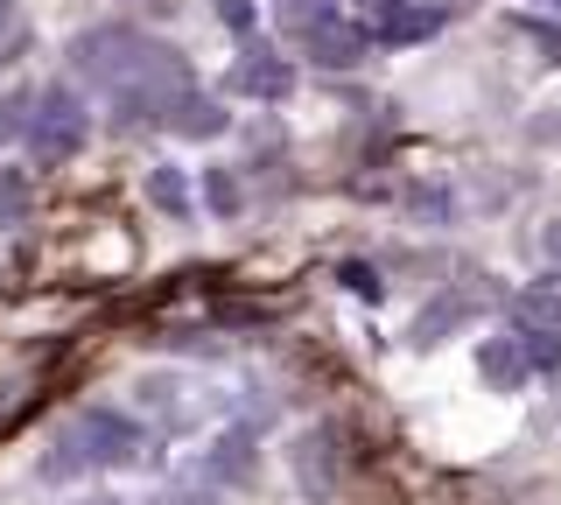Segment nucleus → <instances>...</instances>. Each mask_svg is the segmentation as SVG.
Returning a JSON list of instances; mask_svg holds the SVG:
<instances>
[{"mask_svg": "<svg viewBox=\"0 0 561 505\" xmlns=\"http://www.w3.org/2000/svg\"><path fill=\"white\" fill-rule=\"evenodd\" d=\"M28 106H35V99H28V92H14V99H0V141H8V134H28Z\"/></svg>", "mask_w": 561, "mask_h": 505, "instance_id": "21", "label": "nucleus"}, {"mask_svg": "<svg viewBox=\"0 0 561 505\" xmlns=\"http://www.w3.org/2000/svg\"><path fill=\"white\" fill-rule=\"evenodd\" d=\"M295 43H302V57H309V64H323V71H351V64L373 49V36H365L351 14H330V22H316L309 36H295Z\"/></svg>", "mask_w": 561, "mask_h": 505, "instance_id": "6", "label": "nucleus"}, {"mask_svg": "<svg viewBox=\"0 0 561 505\" xmlns=\"http://www.w3.org/2000/svg\"><path fill=\"white\" fill-rule=\"evenodd\" d=\"M513 323L519 330H554V337H561V267L534 274V282L513 295Z\"/></svg>", "mask_w": 561, "mask_h": 505, "instance_id": "7", "label": "nucleus"}, {"mask_svg": "<svg viewBox=\"0 0 561 505\" xmlns=\"http://www.w3.org/2000/svg\"><path fill=\"white\" fill-rule=\"evenodd\" d=\"M210 470H232V484H245V470H253V443H245V428L232 435V443L210 449Z\"/></svg>", "mask_w": 561, "mask_h": 505, "instance_id": "16", "label": "nucleus"}, {"mask_svg": "<svg viewBox=\"0 0 561 505\" xmlns=\"http://www.w3.org/2000/svg\"><path fill=\"white\" fill-rule=\"evenodd\" d=\"M148 197L162 204L169 218H183V211H190V183H183V169H154V176H148Z\"/></svg>", "mask_w": 561, "mask_h": 505, "instance_id": "14", "label": "nucleus"}, {"mask_svg": "<svg viewBox=\"0 0 561 505\" xmlns=\"http://www.w3.org/2000/svg\"><path fill=\"white\" fill-rule=\"evenodd\" d=\"M169 127H175V134H218V127H225V106H210L204 84H197V92H190L183 106L169 113Z\"/></svg>", "mask_w": 561, "mask_h": 505, "instance_id": "12", "label": "nucleus"}, {"mask_svg": "<svg viewBox=\"0 0 561 505\" xmlns=\"http://www.w3.org/2000/svg\"><path fill=\"white\" fill-rule=\"evenodd\" d=\"M540 253H548L554 267H561V218H548V225H540Z\"/></svg>", "mask_w": 561, "mask_h": 505, "instance_id": "22", "label": "nucleus"}, {"mask_svg": "<svg viewBox=\"0 0 561 505\" xmlns=\"http://www.w3.org/2000/svg\"><path fill=\"white\" fill-rule=\"evenodd\" d=\"M22 141H28L35 162H70V154L92 141V113H84V99L70 84H49V92H35Z\"/></svg>", "mask_w": 561, "mask_h": 505, "instance_id": "3", "label": "nucleus"}, {"mask_svg": "<svg viewBox=\"0 0 561 505\" xmlns=\"http://www.w3.org/2000/svg\"><path fill=\"white\" fill-rule=\"evenodd\" d=\"M140 457V422L119 408H84L57 443H49L43 470L49 478H78V470H113V463H134Z\"/></svg>", "mask_w": 561, "mask_h": 505, "instance_id": "2", "label": "nucleus"}, {"mask_svg": "<svg viewBox=\"0 0 561 505\" xmlns=\"http://www.w3.org/2000/svg\"><path fill=\"white\" fill-rule=\"evenodd\" d=\"M463 323H470V302L463 295H443V302H428V317L414 323V344H435L443 330H463Z\"/></svg>", "mask_w": 561, "mask_h": 505, "instance_id": "11", "label": "nucleus"}, {"mask_svg": "<svg viewBox=\"0 0 561 505\" xmlns=\"http://www.w3.org/2000/svg\"><path fill=\"white\" fill-rule=\"evenodd\" d=\"M358 8H379V14H393V8H408V0H358Z\"/></svg>", "mask_w": 561, "mask_h": 505, "instance_id": "23", "label": "nucleus"}, {"mask_svg": "<svg viewBox=\"0 0 561 505\" xmlns=\"http://www.w3.org/2000/svg\"><path fill=\"white\" fill-rule=\"evenodd\" d=\"M449 14L443 8H393V14H379V28H373V43H386V49H414V43H428L435 28H443Z\"/></svg>", "mask_w": 561, "mask_h": 505, "instance_id": "8", "label": "nucleus"}, {"mask_svg": "<svg viewBox=\"0 0 561 505\" xmlns=\"http://www.w3.org/2000/svg\"><path fill=\"white\" fill-rule=\"evenodd\" d=\"M225 92L232 99H260V106H274V99H288L295 92V64L280 57L274 43H245L239 57H232V71H225Z\"/></svg>", "mask_w": 561, "mask_h": 505, "instance_id": "4", "label": "nucleus"}, {"mask_svg": "<svg viewBox=\"0 0 561 505\" xmlns=\"http://www.w3.org/2000/svg\"><path fill=\"white\" fill-rule=\"evenodd\" d=\"M210 8H218V22L232 28L239 43H253V28H260V14H253V0H210Z\"/></svg>", "mask_w": 561, "mask_h": 505, "instance_id": "18", "label": "nucleus"}, {"mask_svg": "<svg viewBox=\"0 0 561 505\" xmlns=\"http://www.w3.org/2000/svg\"><path fill=\"white\" fill-rule=\"evenodd\" d=\"M330 449H337V443H330V428H309L302 443H295V470H302V492L309 498L337 492V463H330Z\"/></svg>", "mask_w": 561, "mask_h": 505, "instance_id": "9", "label": "nucleus"}, {"mask_svg": "<svg viewBox=\"0 0 561 505\" xmlns=\"http://www.w3.org/2000/svg\"><path fill=\"white\" fill-rule=\"evenodd\" d=\"M204 197H210V211H218V218L239 211V183L225 176V169H210V176H204Z\"/></svg>", "mask_w": 561, "mask_h": 505, "instance_id": "20", "label": "nucleus"}, {"mask_svg": "<svg viewBox=\"0 0 561 505\" xmlns=\"http://www.w3.org/2000/svg\"><path fill=\"white\" fill-rule=\"evenodd\" d=\"M478 372H484V387H526V372H534V365H526V352H519V337H491L484 352H478Z\"/></svg>", "mask_w": 561, "mask_h": 505, "instance_id": "10", "label": "nucleus"}, {"mask_svg": "<svg viewBox=\"0 0 561 505\" xmlns=\"http://www.w3.org/2000/svg\"><path fill=\"white\" fill-rule=\"evenodd\" d=\"M134 49H140V28H127V22H99V28H84V36L70 43V71L105 92V84L127 71Z\"/></svg>", "mask_w": 561, "mask_h": 505, "instance_id": "5", "label": "nucleus"}, {"mask_svg": "<svg viewBox=\"0 0 561 505\" xmlns=\"http://www.w3.org/2000/svg\"><path fill=\"white\" fill-rule=\"evenodd\" d=\"M22 218H28V176L22 169H0V232H14Z\"/></svg>", "mask_w": 561, "mask_h": 505, "instance_id": "13", "label": "nucleus"}, {"mask_svg": "<svg viewBox=\"0 0 561 505\" xmlns=\"http://www.w3.org/2000/svg\"><path fill=\"white\" fill-rule=\"evenodd\" d=\"M519 352L534 372H561V337L554 330H519Z\"/></svg>", "mask_w": 561, "mask_h": 505, "instance_id": "15", "label": "nucleus"}, {"mask_svg": "<svg viewBox=\"0 0 561 505\" xmlns=\"http://www.w3.org/2000/svg\"><path fill=\"white\" fill-rule=\"evenodd\" d=\"M330 14H344L337 0H288V36H309V28L330 22Z\"/></svg>", "mask_w": 561, "mask_h": 505, "instance_id": "17", "label": "nucleus"}, {"mask_svg": "<svg viewBox=\"0 0 561 505\" xmlns=\"http://www.w3.org/2000/svg\"><path fill=\"white\" fill-rule=\"evenodd\" d=\"M175 505H190V498H175Z\"/></svg>", "mask_w": 561, "mask_h": 505, "instance_id": "25", "label": "nucleus"}, {"mask_svg": "<svg viewBox=\"0 0 561 505\" xmlns=\"http://www.w3.org/2000/svg\"><path fill=\"white\" fill-rule=\"evenodd\" d=\"M197 92V71H190L183 49L140 36V49L127 57V71L105 84V99H113V119H127V127H169V113L183 106V99Z\"/></svg>", "mask_w": 561, "mask_h": 505, "instance_id": "1", "label": "nucleus"}, {"mask_svg": "<svg viewBox=\"0 0 561 505\" xmlns=\"http://www.w3.org/2000/svg\"><path fill=\"white\" fill-rule=\"evenodd\" d=\"M84 505H127V498H84Z\"/></svg>", "mask_w": 561, "mask_h": 505, "instance_id": "24", "label": "nucleus"}, {"mask_svg": "<svg viewBox=\"0 0 561 505\" xmlns=\"http://www.w3.org/2000/svg\"><path fill=\"white\" fill-rule=\"evenodd\" d=\"M22 43H28V22H22V8H14V0H0V64H8Z\"/></svg>", "mask_w": 561, "mask_h": 505, "instance_id": "19", "label": "nucleus"}]
</instances>
